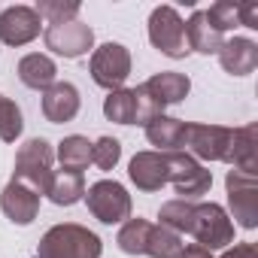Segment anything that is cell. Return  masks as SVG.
Instances as JSON below:
<instances>
[{"mask_svg":"<svg viewBox=\"0 0 258 258\" xmlns=\"http://www.w3.org/2000/svg\"><path fill=\"white\" fill-rule=\"evenodd\" d=\"M100 255H103L100 237L76 222L49 228L37 246V258H100Z\"/></svg>","mask_w":258,"mask_h":258,"instance_id":"obj_1","label":"cell"},{"mask_svg":"<svg viewBox=\"0 0 258 258\" xmlns=\"http://www.w3.org/2000/svg\"><path fill=\"white\" fill-rule=\"evenodd\" d=\"M134 91L140 97V121L137 124H146L155 115H161L167 106L182 103L188 97V91H191V79L185 73L164 70V73H155L152 79H146L143 85H137Z\"/></svg>","mask_w":258,"mask_h":258,"instance_id":"obj_2","label":"cell"},{"mask_svg":"<svg viewBox=\"0 0 258 258\" xmlns=\"http://www.w3.org/2000/svg\"><path fill=\"white\" fill-rule=\"evenodd\" d=\"M52 164H55V149H52V143L43 140V137H34V140H28L25 146H19L13 179L25 182V185L34 188L37 195H46L49 185H52V176H55Z\"/></svg>","mask_w":258,"mask_h":258,"instance_id":"obj_3","label":"cell"},{"mask_svg":"<svg viewBox=\"0 0 258 258\" xmlns=\"http://www.w3.org/2000/svg\"><path fill=\"white\" fill-rule=\"evenodd\" d=\"M185 234H191L198 240V246H204L207 252H213V249H225L228 243H234V222L213 201L210 204H195Z\"/></svg>","mask_w":258,"mask_h":258,"instance_id":"obj_4","label":"cell"},{"mask_svg":"<svg viewBox=\"0 0 258 258\" xmlns=\"http://www.w3.org/2000/svg\"><path fill=\"white\" fill-rule=\"evenodd\" d=\"M85 204H88V213L103 225H118L131 219V195L115 179L94 182L85 195Z\"/></svg>","mask_w":258,"mask_h":258,"instance_id":"obj_5","label":"cell"},{"mask_svg":"<svg viewBox=\"0 0 258 258\" xmlns=\"http://www.w3.org/2000/svg\"><path fill=\"white\" fill-rule=\"evenodd\" d=\"M149 43L167 55V58H185L188 40H185V22L179 19V13L173 7H155L149 16Z\"/></svg>","mask_w":258,"mask_h":258,"instance_id":"obj_6","label":"cell"},{"mask_svg":"<svg viewBox=\"0 0 258 258\" xmlns=\"http://www.w3.org/2000/svg\"><path fill=\"white\" fill-rule=\"evenodd\" d=\"M164 155H167V182L176 188V195H182V201H195L210 191L213 173L198 158H191L188 152H164Z\"/></svg>","mask_w":258,"mask_h":258,"instance_id":"obj_7","label":"cell"},{"mask_svg":"<svg viewBox=\"0 0 258 258\" xmlns=\"http://www.w3.org/2000/svg\"><path fill=\"white\" fill-rule=\"evenodd\" d=\"M88 73L100 88L115 91V88L124 85L127 76H131V52H127L121 43H103V46H97L91 52Z\"/></svg>","mask_w":258,"mask_h":258,"instance_id":"obj_8","label":"cell"},{"mask_svg":"<svg viewBox=\"0 0 258 258\" xmlns=\"http://www.w3.org/2000/svg\"><path fill=\"white\" fill-rule=\"evenodd\" d=\"M225 188H228V204H231V213H234L237 225L246 228V231L258 228V179L252 173L228 170Z\"/></svg>","mask_w":258,"mask_h":258,"instance_id":"obj_9","label":"cell"},{"mask_svg":"<svg viewBox=\"0 0 258 258\" xmlns=\"http://www.w3.org/2000/svg\"><path fill=\"white\" fill-rule=\"evenodd\" d=\"M231 131L234 127H222V124H188L182 149L201 161H228Z\"/></svg>","mask_w":258,"mask_h":258,"instance_id":"obj_10","label":"cell"},{"mask_svg":"<svg viewBox=\"0 0 258 258\" xmlns=\"http://www.w3.org/2000/svg\"><path fill=\"white\" fill-rule=\"evenodd\" d=\"M43 40H46V49H52L61 58H82L94 46V31L76 19V22H64V25H49Z\"/></svg>","mask_w":258,"mask_h":258,"instance_id":"obj_11","label":"cell"},{"mask_svg":"<svg viewBox=\"0 0 258 258\" xmlns=\"http://www.w3.org/2000/svg\"><path fill=\"white\" fill-rule=\"evenodd\" d=\"M43 19L34 13V7H7L0 13V43L7 46H28L40 37Z\"/></svg>","mask_w":258,"mask_h":258,"instance_id":"obj_12","label":"cell"},{"mask_svg":"<svg viewBox=\"0 0 258 258\" xmlns=\"http://www.w3.org/2000/svg\"><path fill=\"white\" fill-rule=\"evenodd\" d=\"M0 210H4V216L13 222V225H31L40 213V195L34 188H28L25 182L19 179H10L7 188L0 191Z\"/></svg>","mask_w":258,"mask_h":258,"instance_id":"obj_13","label":"cell"},{"mask_svg":"<svg viewBox=\"0 0 258 258\" xmlns=\"http://www.w3.org/2000/svg\"><path fill=\"white\" fill-rule=\"evenodd\" d=\"M43 115L46 121L52 124H64V121H73L79 106H82V97H79V88L73 82H55L52 88L43 91Z\"/></svg>","mask_w":258,"mask_h":258,"instance_id":"obj_14","label":"cell"},{"mask_svg":"<svg viewBox=\"0 0 258 258\" xmlns=\"http://www.w3.org/2000/svg\"><path fill=\"white\" fill-rule=\"evenodd\" d=\"M127 176L140 191H161L167 185V155L164 152H137L127 164Z\"/></svg>","mask_w":258,"mask_h":258,"instance_id":"obj_15","label":"cell"},{"mask_svg":"<svg viewBox=\"0 0 258 258\" xmlns=\"http://www.w3.org/2000/svg\"><path fill=\"white\" fill-rule=\"evenodd\" d=\"M216 55H219L222 70L231 73V76H249L258 67V43L249 40V37H231V40H225Z\"/></svg>","mask_w":258,"mask_h":258,"instance_id":"obj_16","label":"cell"},{"mask_svg":"<svg viewBox=\"0 0 258 258\" xmlns=\"http://www.w3.org/2000/svg\"><path fill=\"white\" fill-rule=\"evenodd\" d=\"M143 127H146V140L152 146H158V152H182L188 121H179V118H170L161 112L152 121H146Z\"/></svg>","mask_w":258,"mask_h":258,"instance_id":"obj_17","label":"cell"},{"mask_svg":"<svg viewBox=\"0 0 258 258\" xmlns=\"http://www.w3.org/2000/svg\"><path fill=\"white\" fill-rule=\"evenodd\" d=\"M185 40H188V49L191 52H201V55H216L225 43V34L210 22V16L204 10H198L188 22H185Z\"/></svg>","mask_w":258,"mask_h":258,"instance_id":"obj_18","label":"cell"},{"mask_svg":"<svg viewBox=\"0 0 258 258\" xmlns=\"http://www.w3.org/2000/svg\"><path fill=\"white\" fill-rule=\"evenodd\" d=\"M255 137H258V127L255 124H243L231 131V149H228V164L231 170L240 173H258V161H255Z\"/></svg>","mask_w":258,"mask_h":258,"instance_id":"obj_19","label":"cell"},{"mask_svg":"<svg viewBox=\"0 0 258 258\" xmlns=\"http://www.w3.org/2000/svg\"><path fill=\"white\" fill-rule=\"evenodd\" d=\"M55 76H58V67L49 55H40V52H31L19 61V79L22 85L28 88H37V91H46L55 85Z\"/></svg>","mask_w":258,"mask_h":258,"instance_id":"obj_20","label":"cell"},{"mask_svg":"<svg viewBox=\"0 0 258 258\" xmlns=\"http://www.w3.org/2000/svg\"><path fill=\"white\" fill-rule=\"evenodd\" d=\"M103 115L118 124H137L140 121V97L134 88H115L103 100Z\"/></svg>","mask_w":258,"mask_h":258,"instance_id":"obj_21","label":"cell"},{"mask_svg":"<svg viewBox=\"0 0 258 258\" xmlns=\"http://www.w3.org/2000/svg\"><path fill=\"white\" fill-rule=\"evenodd\" d=\"M46 195L58 207H73L85 198V176L76 173V170H61V173L52 176V185H49Z\"/></svg>","mask_w":258,"mask_h":258,"instance_id":"obj_22","label":"cell"},{"mask_svg":"<svg viewBox=\"0 0 258 258\" xmlns=\"http://www.w3.org/2000/svg\"><path fill=\"white\" fill-rule=\"evenodd\" d=\"M185 249L182 237L164 225H149L146 231V243H143V255H152V258H179Z\"/></svg>","mask_w":258,"mask_h":258,"instance_id":"obj_23","label":"cell"},{"mask_svg":"<svg viewBox=\"0 0 258 258\" xmlns=\"http://www.w3.org/2000/svg\"><path fill=\"white\" fill-rule=\"evenodd\" d=\"M58 161H61V167L64 170H76V173H82L88 164H91V143H88V137H79V134H70V137H64L61 143H58Z\"/></svg>","mask_w":258,"mask_h":258,"instance_id":"obj_24","label":"cell"},{"mask_svg":"<svg viewBox=\"0 0 258 258\" xmlns=\"http://www.w3.org/2000/svg\"><path fill=\"white\" fill-rule=\"evenodd\" d=\"M25 131V118L16 100H10L7 94H0V140L4 143H16Z\"/></svg>","mask_w":258,"mask_h":258,"instance_id":"obj_25","label":"cell"},{"mask_svg":"<svg viewBox=\"0 0 258 258\" xmlns=\"http://www.w3.org/2000/svg\"><path fill=\"white\" fill-rule=\"evenodd\" d=\"M82 4H76V0H40V4L34 7V13L40 19H46L49 25H64V22H76Z\"/></svg>","mask_w":258,"mask_h":258,"instance_id":"obj_26","label":"cell"},{"mask_svg":"<svg viewBox=\"0 0 258 258\" xmlns=\"http://www.w3.org/2000/svg\"><path fill=\"white\" fill-rule=\"evenodd\" d=\"M191 207H195V201H182V198L167 201V204H161L158 219H161L164 228H170L176 234H185L188 231V219H191Z\"/></svg>","mask_w":258,"mask_h":258,"instance_id":"obj_27","label":"cell"},{"mask_svg":"<svg viewBox=\"0 0 258 258\" xmlns=\"http://www.w3.org/2000/svg\"><path fill=\"white\" fill-rule=\"evenodd\" d=\"M121 158V143L115 137H100L97 143H91V164H97L100 170H112Z\"/></svg>","mask_w":258,"mask_h":258,"instance_id":"obj_28","label":"cell"},{"mask_svg":"<svg viewBox=\"0 0 258 258\" xmlns=\"http://www.w3.org/2000/svg\"><path fill=\"white\" fill-rule=\"evenodd\" d=\"M204 13L210 16V22H213L222 34L240 25V4H231V0H219V4H213V7L204 10Z\"/></svg>","mask_w":258,"mask_h":258,"instance_id":"obj_29","label":"cell"},{"mask_svg":"<svg viewBox=\"0 0 258 258\" xmlns=\"http://www.w3.org/2000/svg\"><path fill=\"white\" fill-rule=\"evenodd\" d=\"M240 25L258 31V4H240Z\"/></svg>","mask_w":258,"mask_h":258,"instance_id":"obj_30","label":"cell"},{"mask_svg":"<svg viewBox=\"0 0 258 258\" xmlns=\"http://www.w3.org/2000/svg\"><path fill=\"white\" fill-rule=\"evenodd\" d=\"M222 258H258L255 255V243H237L234 249H225Z\"/></svg>","mask_w":258,"mask_h":258,"instance_id":"obj_31","label":"cell"},{"mask_svg":"<svg viewBox=\"0 0 258 258\" xmlns=\"http://www.w3.org/2000/svg\"><path fill=\"white\" fill-rule=\"evenodd\" d=\"M179 258H213V255H210L204 246L191 243V246H185V249H182V255H179Z\"/></svg>","mask_w":258,"mask_h":258,"instance_id":"obj_32","label":"cell"}]
</instances>
